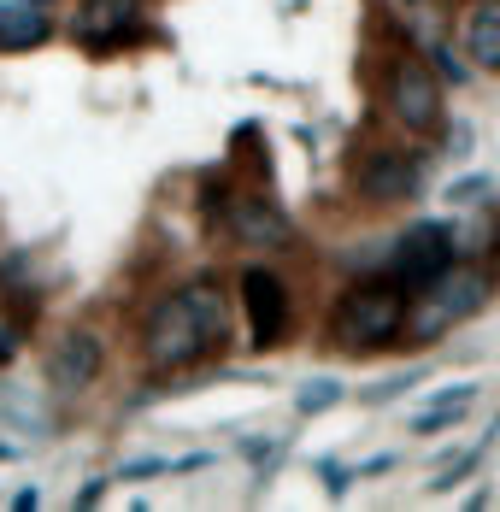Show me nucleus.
I'll return each mask as SVG.
<instances>
[{"mask_svg":"<svg viewBox=\"0 0 500 512\" xmlns=\"http://www.w3.org/2000/svg\"><path fill=\"white\" fill-rule=\"evenodd\" d=\"M224 236H230L236 248H253V254H259V248H265V254H283V248H295V218L271 201V195L242 189V195L224 201Z\"/></svg>","mask_w":500,"mask_h":512,"instance_id":"0eeeda50","label":"nucleus"},{"mask_svg":"<svg viewBox=\"0 0 500 512\" xmlns=\"http://www.w3.org/2000/svg\"><path fill=\"white\" fill-rule=\"evenodd\" d=\"M406 6H424V0H406Z\"/></svg>","mask_w":500,"mask_h":512,"instance_id":"393cba45","label":"nucleus"},{"mask_svg":"<svg viewBox=\"0 0 500 512\" xmlns=\"http://www.w3.org/2000/svg\"><path fill=\"white\" fill-rule=\"evenodd\" d=\"M465 59L477 71H500V0H477L465 12Z\"/></svg>","mask_w":500,"mask_h":512,"instance_id":"f8f14e48","label":"nucleus"},{"mask_svg":"<svg viewBox=\"0 0 500 512\" xmlns=\"http://www.w3.org/2000/svg\"><path fill=\"white\" fill-rule=\"evenodd\" d=\"M342 401H348V383H342V377H306L300 395H295V412L300 418H318V412L342 407Z\"/></svg>","mask_w":500,"mask_h":512,"instance_id":"ddd939ff","label":"nucleus"},{"mask_svg":"<svg viewBox=\"0 0 500 512\" xmlns=\"http://www.w3.org/2000/svg\"><path fill=\"white\" fill-rule=\"evenodd\" d=\"M424 189V154H406V148H365L353 159V195L371 206H400L418 201Z\"/></svg>","mask_w":500,"mask_h":512,"instance_id":"39448f33","label":"nucleus"},{"mask_svg":"<svg viewBox=\"0 0 500 512\" xmlns=\"http://www.w3.org/2000/svg\"><path fill=\"white\" fill-rule=\"evenodd\" d=\"M424 383V365H412V371H400L389 383H377V389H359V407H383V401H400L406 389H418Z\"/></svg>","mask_w":500,"mask_h":512,"instance_id":"4468645a","label":"nucleus"},{"mask_svg":"<svg viewBox=\"0 0 500 512\" xmlns=\"http://www.w3.org/2000/svg\"><path fill=\"white\" fill-rule=\"evenodd\" d=\"M395 454H377V460H365V465H359V471H353V477H383V471H395Z\"/></svg>","mask_w":500,"mask_h":512,"instance_id":"aec40b11","label":"nucleus"},{"mask_svg":"<svg viewBox=\"0 0 500 512\" xmlns=\"http://www.w3.org/2000/svg\"><path fill=\"white\" fill-rule=\"evenodd\" d=\"M465 418V407H424L412 412V436H436V430H453Z\"/></svg>","mask_w":500,"mask_h":512,"instance_id":"2eb2a0df","label":"nucleus"},{"mask_svg":"<svg viewBox=\"0 0 500 512\" xmlns=\"http://www.w3.org/2000/svg\"><path fill=\"white\" fill-rule=\"evenodd\" d=\"M48 36H53V18L36 0H0V48L6 53L42 48Z\"/></svg>","mask_w":500,"mask_h":512,"instance_id":"9b49d317","label":"nucleus"},{"mask_svg":"<svg viewBox=\"0 0 500 512\" xmlns=\"http://www.w3.org/2000/svg\"><path fill=\"white\" fill-rule=\"evenodd\" d=\"M12 507H18V512H30V507H42V489H18V495H12Z\"/></svg>","mask_w":500,"mask_h":512,"instance_id":"4be33fe9","label":"nucleus"},{"mask_svg":"<svg viewBox=\"0 0 500 512\" xmlns=\"http://www.w3.org/2000/svg\"><path fill=\"white\" fill-rule=\"evenodd\" d=\"M383 106L406 136H430V130H442V77L424 59L400 53L389 65V83H383Z\"/></svg>","mask_w":500,"mask_h":512,"instance_id":"20e7f679","label":"nucleus"},{"mask_svg":"<svg viewBox=\"0 0 500 512\" xmlns=\"http://www.w3.org/2000/svg\"><path fill=\"white\" fill-rule=\"evenodd\" d=\"M318 477H324V489H330L336 501L348 495V483H359V477H353L348 465H336V460H318Z\"/></svg>","mask_w":500,"mask_h":512,"instance_id":"a211bd4d","label":"nucleus"},{"mask_svg":"<svg viewBox=\"0 0 500 512\" xmlns=\"http://www.w3.org/2000/svg\"><path fill=\"white\" fill-rule=\"evenodd\" d=\"M242 312H248V348H283L289 324H295V307H289V283L265 265H248L242 271Z\"/></svg>","mask_w":500,"mask_h":512,"instance_id":"6e6552de","label":"nucleus"},{"mask_svg":"<svg viewBox=\"0 0 500 512\" xmlns=\"http://www.w3.org/2000/svg\"><path fill=\"white\" fill-rule=\"evenodd\" d=\"M436 59H442V71H436V77H453V83H465V77H471V65H459L448 48H436Z\"/></svg>","mask_w":500,"mask_h":512,"instance_id":"6ab92c4d","label":"nucleus"},{"mask_svg":"<svg viewBox=\"0 0 500 512\" xmlns=\"http://www.w3.org/2000/svg\"><path fill=\"white\" fill-rule=\"evenodd\" d=\"M453 259H459L453 224H442V218H418V224L400 230L395 248H389V277H400L406 289H424L436 271H448Z\"/></svg>","mask_w":500,"mask_h":512,"instance_id":"423d86ee","label":"nucleus"},{"mask_svg":"<svg viewBox=\"0 0 500 512\" xmlns=\"http://www.w3.org/2000/svg\"><path fill=\"white\" fill-rule=\"evenodd\" d=\"M165 471H177V460H159V454H148V460H124L118 465V483H142V477H165Z\"/></svg>","mask_w":500,"mask_h":512,"instance_id":"dca6fc26","label":"nucleus"},{"mask_svg":"<svg viewBox=\"0 0 500 512\" xmlns=\"http://www.w3.org/2000/svg\"><path fill=\"white\" fill-rule=\"evenodd\" d=\"M489 295H495V277L483 265H471V259H453L448 271H436L424 289H412L406 330H400L406 348H436L453 324H465V318H477L489 307Z\"/></svg>","mask_w":500,"mask_h":512,"instance_id":"7ed1b4c3","label":"nucleus"},{"mask_svg":"<svg viewBox=\"0 0 500 512\" xmlns=\"http://www.w3.org/2000/svg\"><path fill=\"white\" fill-rule=\"evenodd\" d=\"M100 371H106V348H100L95 330H65V336L53 342V354H48V383L59 389V395H83Z\"/></svg>","mask_w":500,"mask_h":512,"instance_id":"9d476101","label":"nucleus"},{"mask_svg":"<svg viewBox=\"0 0 500 512\" xmlns=\"http://www.w3.org/2000/svg\"><path fill=\"white\" fill-rule=\"evenodd\" d=\"M453 154H465V148H471V124H453V142H448Z\"/></svg>","mask_w":500,"mask_h":512,"instance_id":"5701e85b","label":"nucleus"},{"mask_svg":"<svg viewBox=\"0 0 500 512\" xmlns=\"http://www.w3.org/2000/svg\"><path fill=\"white\" fill-rule=\"evenodd\" d=\"M489 189H495V183L477 171V177H459V183H448V201H453V206H477L483 195H489Z\"/></svg>","mask_w":500,"mask_h":512,"instance_id":"f3484780","label":"nucleus"},{"mask_svg":"<svg viewBox=\"0 0 500 512\" xmlns=\"http://www.w3.org/2000/svg\"><path fill=\"white\" fill-rule=\"evenodd\" d=\"M36 6H48V0H36Z\"/></svg>","mask_w":500,"mask_h":512,"instance_id":"a878e982","label":"nucleus"},{"mask_svg":"<svg viewBox=\"0 0 500 512\" xmlns=\"http://www.w3.org/2000/svg\"><path fill=\"white\" fill-rule=\"evenodd\" d=\"M71 36L89 53H112L142 36V0H83L71 18Z\"/></svg>","mask_w":500,"mask_h":512,"instance_id":"1a4fd4ad","label":"nucleus"},{"mask_svg":"<svg viewBox=\"0 0 500 512\" xmlns=\"http://www.w3.org/2000/svg\"><path fill=\"white\" fill-rule=\"evenodd\" d=\"M230 348V307L212 277L171 289L142 324V359L153 371H195L200 359Z\"/></svg>","mask_w":500,"mask_h":512,"instance_id":"f257e3e1","label":"nucleus"},{"mask_svg":"<svg viewBox=\"0 0 500 512\" xmlns=\"http://www.w3.org/2000/svg\"><path fill=\"white\" fill-rule=\"evenodd\" d=\"M100 501H106V477H95V483L77 495V507H100Z\"/></svg>","mask_w":500,"mask_h":512,"instance_id":"412c9836","label":"nucleus"},{"mask_svg":"<svg viewBox=\"0 0 500 512\" xmlns=\"http://www.w3.org/2000/svg\"><path fill=\"white\" fill-rule=\"evenodd\" d=\"M0 460H12V448H6V442H0Z\"/></svg>","mask_w":500,"mask_h":512,"instance_id":"b1692460","label":"nucleus"},{"mask_svg":"<svg viewBox=\"0 0 500 512\" xmlns=\"http://www.w3.org/2000/svg\"><path fill=\"white\" fill-rule=\"evenodd\" d=\"M406 301L412 289L389 277V271H365L359 283L342 289V301L330 312V348L342 354H377V348H395L400 330H406Z\"/></svg>","mask_w":500,"mask_h":512,"instance_id":"f03ea898","label":"nucleus"}]
</instances>
